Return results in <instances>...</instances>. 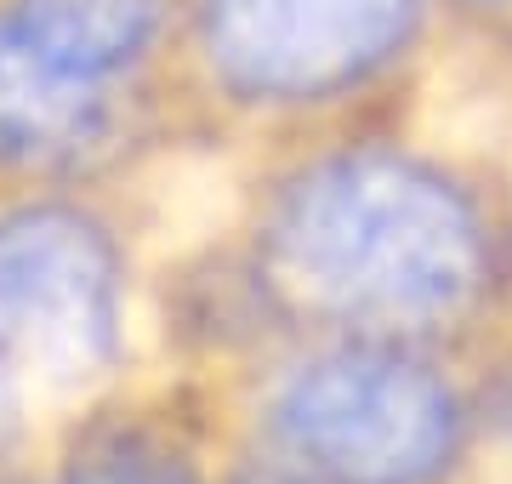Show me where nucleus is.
Listing matches in <instances>:
<instances>
[{
    "mask_svg": "<svg viewBox=\"0 0 512 484\" xmlns=\"http://www.w3.org/2000/svg\"><path fill=\"white\" fill-rule=\"evenodd\" d=\"M279 257L308 297L387 325L456 314L484 280L467 200L399 154L308 171L279 205Z\"/></svg>",
    "mask_w": 512,
    "mask_h": 484,
    "instance_id": "nucleus-1",
    "label": "nucleus"
},
{
    "mask_svg": "<svg viewBox=\"0 0 512 484\" xmlns=\"http://www.w3.org/2000/svg\"><path fill=\"white\" fill-rule=\"evenodd\" d=\"M0 325L63 365H92L109 348L114 274L92 228L69 217L0 228Z\"/></svg>",
    "mask_w": 512,
    "mask_h": 484,
    "instance_id": "nucleus-4",
    "label": "nucleus"
},
{
    "mask_svg": "<svg viewBox=\"0 0 512 484\" xmlns=\"http://www.w3.org/2000/svg\"><path fill=\"white\" fill-rule=\"evenodd\" d=\"M279 428L330 484H421L450 462L456 405L433 371L387 348H342L302 365Z\"/></svg>",
    "mask_w": 512,
    "mask_h": 484,
    "instance_id": "nucleus-2",
    "label": "nucleus"
},
{
    "mask_svg": "<svg viewBox=\"0 0 512 484\" xmlns=\"http://www.w3.org/2000/svg\"><path fill=\"white\" fill-rule=\"evenodd\" d=\"M69 484H194V473L148 439H109L86 450V462H74Z\"/></svg>",
    "mask_w": 512,
    "mask_h": 484,
    "instance_id": "nucleus-6",
    "label": "nucleus"
},
{
    "mask_svg": "<svg viewBox=\"0 0 512 484\" xmlns=\"http://www.w3.org/2000/svg\"><path fill=\"white\" fill-rule=\"evenodd\" d=\"M239 484H330V479H319V473L313 479H296V473H245Z\"/></svg>",
    "mask_w": 512,
    "mask_h": 484,
    "instance_id": "nucleus-7",
    "label": "nucleus"
},
{
    "mask_svg": "<svg viewBox=\"0 0 512 484\" xmlns=\"http://www.w3.org/2000/svg\"><path fill=\"white\" fill-rule=\"evenodd\" d=\"M416 0H205L217 69L256 97L342 92L404 46Z\"/></svg>",
    "mask_w": 512,
    "mask_h": 484,
    "instance_id": "nucleus-3",
    "label": "nucleus"
},
{
    "mask_svg": "<svg viewBox=\"0 0 512 484\" xmlns=\"http://www.w3.org/2000/svg\"><path fill=\"white\" fill-rule=\"evenodd\" d=\"M160 6L165 0H23L12 23L74 75L103 80L154 35Z\"/></svg>",
    "mask_w": 512,
    "mask_h": 484,
    "instance_id": "nucleus-5",
    "label": "nucleus"
}]
</instances>
